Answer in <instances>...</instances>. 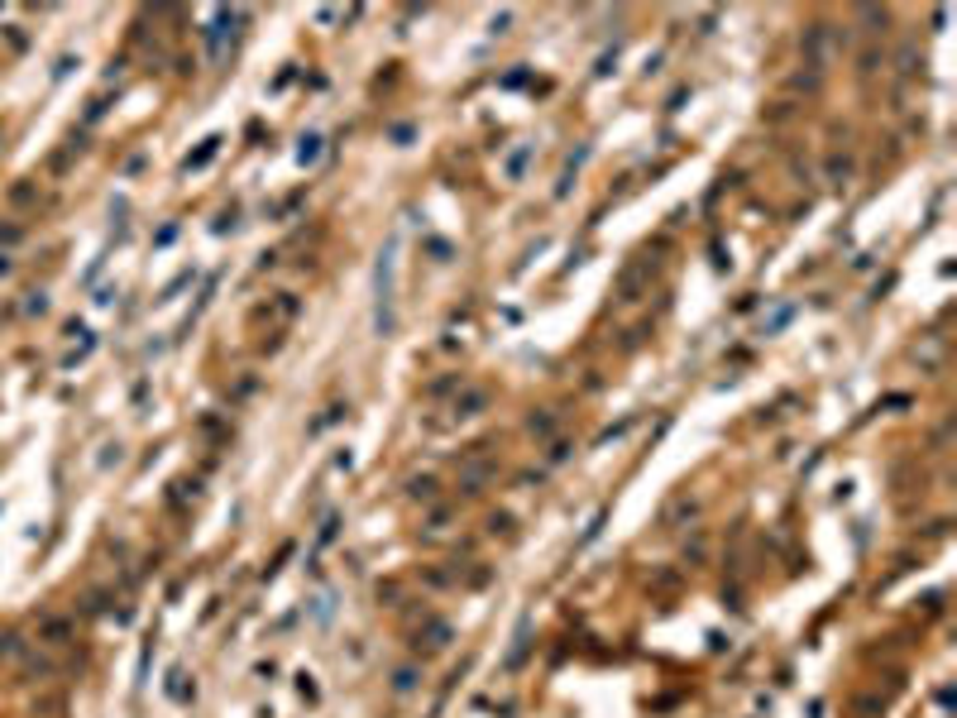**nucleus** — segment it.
I'll return each mask as SVG.
<instances>
[{
	"mask_svg": "<svg viewBox=\"0 0 957 718\" xmlns=\"http://www.w3.org/2000/svg\"><path fill=\"white\" fill-rule=\"evenodd\" d=\"M527 154H531V148H517V154L508 158V177H522V168H527Z\"/></svg>",
	"mask_w": 957,
	"mask_h": 718,
	"instance_id": "f03ea898",
	"label": "nucleus"
},
{
	"mask_svg": "<svg viewBox=\"0 0 957 718\" xmlns=\"http://www.w3.org/2000/svg\"><path fill=\"white\" fill-rule=\"evenodd\" d=\"M393 249L397 244H388L378 263V330H393Z\"/></svg>",
	"mask_w": 957,
	"mask_h": 718,
	"instance_id": "f257e3e1",
	"label": "nucleus"
}]
</instances>
